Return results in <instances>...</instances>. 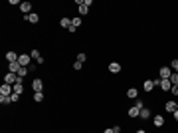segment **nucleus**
Listing matches in <instances>:
<instances>
[{
	"mask_svg": "<svg viewBox=\"0 0 178 133\" xmlns=\"http://www.w3.org/2000/svg\"><path fill=\"white\" fill-rule=\"evenodd\" d=\"M30 10H32V2H20V12H22L24 16H28V14H32Z\"/></svg>",
	"mask_w": 178,
	"mask_h": 133,
	"instance_id": "nucleus-5",
	"label": "nucleus"
},
{
	"mask_svg": "<svg viewBox=\"0 0 178 133\" xmlns=\"http://www.w3.org/2000/svg\"><path fill=\"white\" fill-rule=\"evenodd\" d=\"M164 109L168 111V113H174V111H176V102H166Z\"/></svg>",
	"mask_w": 178,
	"mask_h": 133,
	"instance_id": "nucleus-17",
	"label": "nucleus"
},
{
	"mask_svg": "<svg viewBox=\"0 0 178 133\" xmlns=\"http://www.w3.org/2000/svg\"><path fill=\"white\" fill-rule=\"evenodd\" d=\"M172 117H174V119H176V121H178V109H176V111H174V113H172Z\"/></svg>",
	"mask_w": 178,
	"mask_h": 133,
	"instance_id": "nucleus-35",
	"label": "nucleus"
},
{
	"mask_svg": "<svg viewBox=\"0 0 178 133\" xmlns=\"http://www.w3.org/2000/svg\"><path fill=\"white\" fill-rule=\"evenodd\" d=\"M103 133H115V131H113V127H107V129H105Z\"/></svg>",
	"mask_w": 178,
	"mask_h": 133,
	"instance_id": "nucleus-34",
	"label": "nucleus"
},
{
	"mask_svg": "<svg viewBox=\"0 0 178 133\" xmlns=\"http://www.w3.org/2000/svg\"><path fill=\"white\" fill-rule=\"evenodd\" d=\"M34 102H36V103L44 102V92H36V93H34Z\"/></svg>",
	"mask_w": 178,
	"mask_h": 133,
	"instance_id": "nucleus-22",
	"label": "nucleus"
},
{
	"mask_svg": "<svg viewBox=\"0 0 178 133\" xmlns=\"http://www.w3.org/2000/svg\"><path fill=\"white\" fill-rule=\"evenodd\" d=\"M18 62H20V66H22V68H28L30 62H32V56H30V54H20Z\"/></svg>",
	"mask_w": 178,
	"mask_h": 133,
	"instance_id": "nucleus-3",
	"label": "nucleus"
},
{
	"mask_svg": "<svg viewBox=\"0 0 178 133\" xmlns=\"http://www.w3.org/2000/svg\"><path fill=\"white\" fill-rule=\"evenodd\" d=\"M59 26H62V28H69V26H71V18H62L59 20Z\"/></svg>",
	"mask_w": 178,
	"mask_h": 133,
	"instance_id": "nucleus-20",
	"label": "nucleus"
},
{
	"mask_svg": "<svg viewBox=\"0 0 178 133\" xmlns=\"http://www.w3.org/2000/svg\"><path fill=\"white\" fill-rule=\"evenodd\" d=\"M32 89H34V93L42 92V89H44V82H42L40 78H34V82H32Z\"/></svg>",
	"mask_w": 178,
	"mask_h": 133,
	"instance_id": "nucleus-4",
	"label": "nucleus"
},
{
	"mask_svg": "<svg viewBox=\"0 0 178 133\" xmlns=\"http://www.w3.org/2000/svg\"><path fill=\"white\" fill-rule=\"evenodd\" d=\"M109 72L111 74H119V72H121V64H119V62H111L109 64Z\"/></svg>",
	"mask_w": 178,
	"mask_h": 133,
	"instance_id": "nucleus-13",
	"label": "nucleus"
},
{
	"mask_svg": "<svg viewBox=\"0 0 178 133\" xmlns=\"http://www.w3.org/2000/svg\"><path fill=\"white\" fill-rule=\"evenodd\" d=\"M18 79H20V76H18V74H12V72H8L6 76H4V82L10 83V86H14V83L18 82Z\"/></svg>",
	"mask_w": 178,
	"mask_h": 133,
	"instance_id": "nucleus-1",
	"label": "nucleus"
},
{
	"mask_svg": "<svg viewBox=\"0 0 178 133\" xmlns=\"http://www.w3.org/2000/svg\"><path fill=\"white\" fill-rule=\"evenodd\" d=\"M170 76H172V70H170V68H164V66L160 68V78H162V79H168Z\"/></svg>",
	"mask_w": 178,
	"mask_h": 133,
	"instance_id": "nucleus-14",
	"label": "nucleus"
},
{
	"mask_svg": "<svg viewBox=\"0 0 178 133\" xmlns=\"http://www.w3.org/2000/svg\"><path fill=\"white\" fill-rule=\"evenodd\" d=\"M170 70L178 74V60H172V62H170Z\"/></svg>",
	"mask_w": 178,
	"mask_h": 133,
	"instance_id": "nucleus-27",
	"label": "nucleus"
},
{
	"mask_svg": "<svg viewBox=\"0 0 178 133\" xmlns=\"http://www.w3.org/2000/svg\"><path fill=\"white\" fill-rule=\"evenodd\" d=\"M158 88L162 89V92H170V89H172L170 79H162V78H160V86H158Z\"/></svg>",
	"mask_w": 178,
	"mask_h": 133,
	"instance_id": "nucleus-7",
	"label": "nucleus"
},
{
	"mask_svg": "<svg viewBox=\"0 0 178 133\" xmlns=\"http://www.w3.org/2000/svg\"><path fill=\"white\" fill-rule=\"evenodd\" d=\"M137 133H147V131H144V129H137Z\"/></svg>",
	"mask_w": 178,
	"mask_h": 133,
	"instance_id": "nucleus-36",
	"label": "nucleus"
},
{
	"mask_svg": "<svg viewBox=\"0 0 178 133\" xmlns=\"http://www.w3.org/2000/svg\"><path fill=\"white\" fill-rule=\"evenodd\" d=\"M77 62L85 64V62H87V54H83V52H81V54H77Z\"/></svg>",
	"mask_w": 178,
	"mask_h": 133,
	"instance_id": "nucleus-26",
	"label": "nucleus"
},
{
	"mask_svg": "<svg viewBox=\"0 0 178 133\" xmlns=\"http://www.w3.org/2000/svg\"><path fill=\"white\" fill-rule=\"evenodd\" d=\"M0 103H2V105H6V103H12L10 95H0Z\"/></svg>",
	"mask_w": 178,
	"mask_h": 133,
	"instance_id": "nucleus-23",
	"label": "nucleus"
},
{
	"mask_svg": "<svg viewBox=\"0 0 178 133\" xmlns=\"http://www.w3.org/2000/svg\"><path fill=\"white\" fill-rule=\"evenodd\" d=\"M24 20H26V22H30V24H38V22H40V16H38L36 12H32L28 16H24Z\"/></svg>",
	"mask_w": 178,
	"mask_h": 133,
	"instance_id": "nucleus-6",
	"label": "nucleus"
},
{
	"mask_svg": "<svg viewBox=\"0 0 178 133\" xmlns=\"http://www.w3.org/2000/svg\"><path fill=\"white\" fill-rule=\"evenodd\" d=\"M168 79H170V83H172V86H176V83H178V74H176V72H172V76H170Z\"/></svg>",
	"mask_w": 178,
	"mask_h": 133,
	"instance_id": "nucleus-24",
	"label": "nucleus"
},
{
	"mask_svg": "<svg viewBox=\"0 0 178 133\" xmlns=\"http://www.w3.org/2000/svg\"><path fill=\"white\" fill-rule=\"evenodd\" d=\"M129 117H139L141 115V107H137V105H133V107H129Z\"/></svg>",
	"mask_w": 178,
	"mask_h": 133,
	"instance_id": "nucleus-10",
	"label": "nucleus"
},
{
	"mask_svg": "<svg viewBox=\"0 0 178 133\" xmlns=\"http://www.w3.org/2000/svg\"><path fill=\"white\" fill-rule=\"evenodd\" d=\"M26 74H28V68H20V72H18V76H20V78H24V76H26Z\"/></svg>",
	"mask_w": 178,
	"mask_h": 133,
	"instance_id": "nucleus-28",
	"label": "nucleus"
},
{
	"mask_svg": "<svg viewBox=\"0 0 178 133\" xmlns=\"http://www.w3.org/2000/svg\"><path fill=\"white\" fill-rule=\"evenodd\" d=\"M30 56H32V60H36V62H38V60L42 58V56H40V52H38V50H32V52H30Z\"/></svg>",
	"mask_w": 178,
	"mask_h": 133,
	"instance_id": "nucleus-25",
	"label": "nucleus"
},
{
	"mask_svg": "<svg viewBox=\"0 0 178 133\" xmlns=\"http://www.w3.org/2000/svg\"><path fill=\"white\" fill-rule=\"evenodd\" d=\"M71 24L75 26V28H79V26L83 24V20H81V16H75V18H71Z\"/></svg>",
	"mask_w": 178,
	"mask_h": 133,
	"instance_id": "nucleus-21",
	"label": "nucleus"
},
{
	"mask_svg": "<svg viewBox=\"0 0 178 133\" xmlns=\"http://www.w3.org/2000/svg\"><path fill=\"white\" fill-rule=\"evenodd\" d=\"M12 88H14V93H20V95H22V93H24V82H22V78H20Z\"/></svg>",
	"mask_w": 178,
	"mask_h": 133,
	"instance_id": "nucleus-8",
	"label": "nucleus"
},
{
	"mask_svg": "<svg viewBox=\"0 0 178 133\" xmlns=\"http://www.w3.org/2000/svg\"><path fill=\"white\" fill-rule=\"evenodd\" d=\"M77 6H79V16H85V14L89 12V8L85 6V2H83V0H77Z\"/></svg>",
	"mask_w": 178,
	"mask_h": 133,
	"instance_id": "nucleus-11",
	"label": "nucleus"
},
{
	"mask_svg": "<svg viewBox=\"0 0 178 133\" xmlns=\"http://www.w3.org/2000/svg\"><path fill=\"white\" fill-rule=\"evenodd\" d=\"M170 93H172V95H176V97H178V83H176V86H172V89H170Z\"/></svg>",
	"mask_w": 178,
	"mask_h": 133,
	"instance_id": "nucleus-31",
	"label": "nucleus"
},
{
	"mask_svg": "<svg viewBox=\"0 0 178 133\" xmlns=\"http://www.w3.org/2000/svg\"><path fill=\"white\" fill-rule=\"evenodd\" d=\"M20 62H12V64H8V72H12V74H18L20 72Z\"/></svg>",
	"mask_w": 178,
	"mask_h": 133,
	"instance_id": "nucleus-12",
	"label": "nucleus"
},
{
	"mask_svg": "<svg viewBox=\"0 0 178 133\" xmlns=\"http://www.w3.org/2000/svg\"><path fill=\"white\" fill-rule=\"evenodd\" d=\"M18 97H20V93H12V95H10V99H12V102H18Z\"/></svg>",
	"mask_w": 178,
	"mask_h": 133,
	"instance_id": "nucleus-32",
	"label": "nucleus"
},
{
	"mask_svg": "<svg viewBox=\"0 0 178 133\" xmlns=\"http://www.w3.org/2000/svg\"><path fill=\"white\" fill-rule=\"evenodd\" d=\"M153 123H154L156 127H162V125H164V117H162V115H156V117L153 119Z\"/></svg>",
	"mask_w": 178,
	"mask_h": 133,
	"instance_id": "nucleus-18",
	"label": "nucleus"
},
{
	"mask_svg": "<svg viewBox=\"0 0 178 133\" xmlns=\"http://www.w3.org/2000/svg\"><path fill=\"white\" fill-rule=\"evenodd\" d=\"M127 97L129 99H139V89L137 88H129L127 89Z\"/></svg>",
	"mask_w": 178,
	"mask_h": 133,
	"instance_id": "nucleus-9",
	"label": "nucleus"
},
{
	"mask_svg": "<svg viewBox=\"0 0 178 133\" xmlns=\"http://www.w3.org/2000/svg\"><path fill=\"white\" fill-rule=\"evenodd\" d=\"M143 89H144V92H153V89H154V82H153V79H144Z\"/></svg>",
	"mask_w": 178,
	"mask_h": 133,
	"instance_id": "nucleus-15",
	"label": "nucleus"
},
{
	"mask_svg": "<svg viewBox=\"0 0 178 133\" xmlns=\"http://www.w3.org/2000/svg\"><path fill=\"white\" fill-rule=\"evenodd\" d=\"M81 68H83V64H81V62H75V64H73V70H77V72H79Z\"/></svg>",
	"mask_w": 178,
	"mask_h": 133,
	"instance_id": "nucleus-30",
	"label": "nucleus"
},
{
	"mask_svg": "<svg viewBox=\"0 0 178 133\" xmlns=\"http://www.w3.org/2000/svg\"><path fill=\"white\" fill-rule=\"evenodd\" d=\"M18 54L16 52H6V60H8V64H12V62H18Z\"/></svg>",
	"mask_w": 178,
	"mask_h": 133,
	"instance_id": "nucleus-16",
	"label": "nucleus"
},
{
	"mask_svg": "<svg viewBox=\"0 0 178 133\" xmlns=\"http://www.w3.org/2000/svg\"><path fill=\"white\" fill-rule=\"evenodd\" d=\"M113 131H115V133H121V125H115V127H113Z\"/></svg>",
	"mask_w": 178,
	"mask_h": 133,
	"instance_id": "nucleus-33",
	"label": "nucleus"
},
{
	"mask_svg": "<svg viewBox=\"0 0 178 133\" xmlns=\"http://www.w3.org/2000/svg\"><path fill=\"white\" fill-rule=\"evenodd\" d=\"M12 93H14V88L10 86V83L4 82L2 86H0V95H12Z\"/></svg>",
	"mask_w": 178,
	"mask_h": 133,
	"instance_id": "nucleus-2",
	"label": "nucleus"
},
{
	"mask_svg": "<svg viewBox=\"0 0 178 133\" xmlns=\"http://www.w3.org/2000/svg\"><path fill=\"white\" fill-rule=\"evenodd\" d=\"M176 109H178V102H176Z\"/></svg>",
	"mask_w": 178,
	"mask_h": 133,
	"instance_id": "nucleus-37",
	"label": "nucleus"
},
{
	"mask_svg": "<svg viewBox=\"0 0 178 133\" xmlns=\"http://www.w3.org/2000/svg\"><path fill=\"white\" fill-rule=\"evenodd\" d=\"M139 117H141V119H148V117H150V109H148V107H143Z\"/></svg>",
	"mask_w": 178,
	"mask_h": 133,
	"instance_id": "nucleus-19",
	"label": "nucleus"
},
{
	"mask_svg": "<svg viewBox=\"0 0 178 133\" xmlns=\"http://www.w3.org/2000/svg\"><path fill=\"white\" fill-rule=\"evenodd\" d=\"M135 105H137V107H144V102H143V99H135Z\"/></svg>",
	"mask_w": 178,
	"mask_h": 133,
	"instance_id": "nucleus-29",
	"label": "nucleus"
}]
</instances>
